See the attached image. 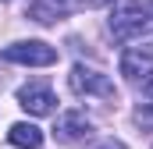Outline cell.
I'll return each instance as SVG.
<instances>
[{"label":"cell","mask_w":153,"mask_h":149,"mask_svg":"<svg viewBox=\"0 0 153 149\" xmlns=\"http://www.w3.org/2000/svg\"><path fill=\"white\" fill-rule=\"evenodd\" d=\"M121 74L128 82H146L153 74V50L150 46H132L121 53Z\"/></svg>","instance_id":"obj_6"},{"label":"cell","mask_w":153,"mask_h":149,"mask_svg":"<svg viewBox=\"0 0 153 149\" xmlns=\"http://www.w3.org/2000/svg\"><path fill=\"white\" fill-rule=\"evenodd\" d=\"M150 11H153V7H150Z\"/></svg>","instance_id":"obj_12"},{"label":"cell","mask_w":153,"mask_h":149,"mask_svg":"<svg viewBox=\"0 0 153 149\" xmlns=\"http://www.w3.org/2000/svg\"><path fill=\"white\" fill-rule=\"evenodd\" d=\"M100 149H125V142H114V139H111V142H103Z\"/></svg>","instance_id":"obj_11"},{"label":"cell","mask_w":153,"mask_h":149,"mask_svg":"<svg viewBox=\"0 0 153 149\" xmlns=\"http://www.w3.org/2000/svg\"><path fill=\"white\" fill-rule=\"evenodd\" d=\"M4 60L25 64V68H50V64H57V50L39 39H25V43H11L4 50Z\"/></svg>","instance_id":"obj_3"},{"label":"cell","mask_w":153,"mask_h":149,"mask_svg":"<svg viewBox=\"0 0 153 149\" xmlns=\"http://www.w3.org/2000/svg\"><path fill=\"white\" fill-rule=\"evenodd\" d=\"M150 25V11L139 4V0H117L114 11H111V36L117 43H132L146 32Z\"/></svg>","instance_id":"obj_1"},{"label":"cell","mask_w":153,"mask_h":149,"mask_svg":"<svg viewBox=\"0 0 153 149\" xmlns=\"http://www.w3.org/2000/svg\"><path fill=\"white\" fill-rule=\"evenodd\" d=\"M18 103H22V110L32 114V117H46V114H53V92H50V85H43V82H29V85H22L18 89Z\"/></svg>","instance_id":"obj_4"},{"label":"cell","mask_w":153,"mask_h":149,"mask_svg":"<svg viewBox=\"0 0 153 149\" xmlns=\"http://www.w3.org/2000/svg\"><path fill=\"white\" fill-rule=\"evenodd\" d=\"M135 124H139V128H153V107L135 110Z\"/></svg>","instance_id":"obj_9"},{"label":"cell","mask_w":153,"mask_h":149,"mask_svg":"<svg viewBox=\"0 0 153 149\" xmlns=\"http://www.w3.org/2000/svg\"><path fill=\"white\" fill-rule=\"evenodd\" d=\"M143 96H146V100H150V103H153V74H150V78H146V82H143Z\"/></svg>","instance_id":"obj_10"},{"label":"cell","mask_w":153,"mask_h":149,"mask_svg":"<svg viewBox=\"0 0 153 149\" xmlns=\"http://www.w3.org/2000/svg\"><path fill=\"white\" fill-rule=\"evenodd\" d=\"M68 82H71V92H75V96H96V100H114L117 96L114 82H111L103 71L85 68V64H75L71 74H68Z\"/></svg>","instance_id":"obj_2"},{"label":"cell","mask_w":153,"mask_h":149,"mask_svg":"<svg viewBox=\"0 0 153 149\" xmlns=\"http://www.w3.org/2000/svg\"><path fill=\"white\" fill-rule=\"evenodd\" d=\"M78 0H29L25 7V18H32L39 25H53L57 18H64L68 11H75Z\"/></svg>","instance_id":"obj_7"},{"label":"cell","mask_w":153,"mask_h":149,"mask_svg":"<svg viewBox=\"0 0 153 149\" xmlns=\"http://www.w3.org/2000/svg\"><path fill=\"white\" fill-rule=\"evenodd\" d=\"M53 135H57V142H85V139L93 135V121L82 110H68V114L57 117Z\"/></svg>","instance_id":"obj_5"},{"label":"cell","mask_w":153,"mask_h":149,"mask_svg":"<svg viewBox=\"0 0 153 149\" xmlns=\"http://www.w3.org/2000/svg\"><path fill=\"white\" fill-rule=\"evenodd\" d=\"M7 139H11V146H18V149H39V146H43V131H39L36 124H29V121L11 124Z\"/></svg>","instance_id":"obj_8"}]
</instances>
